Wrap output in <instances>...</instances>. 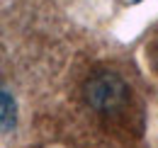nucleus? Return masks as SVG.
<instances>
[{
  "mask_svg": "<svg viewBox=\"0 0 158 148\" xmlns=\"http://www.w3.org/2000/svg\"><path fill=\"white\" fill-rule=\"evenodd\" d=\"M127 85L117 73L102 71V73L93 75L85 85V100L100 112H117L127 105Z\"/></svg>",
  "mask_w": 158,
  "mask_h": 148,
  "instance_id": "nucleus-1",
  "label": "nucleus"
},
{
  "mask_svg": "<svg viewBox=\"0 0 158 148\" xmlns=\"http://www.w3.org/2000/svg\"><path fill=\"white\" fill-rule=\"evenodd\" d=\"M15 126V105L10 92H2V131H10Z\"/></svg>",
  "mask_w": 158,
  "mask_h": 148,
  "instance_id": "nucleus-2",
  "label": "nucleus"
}]
</instances>
